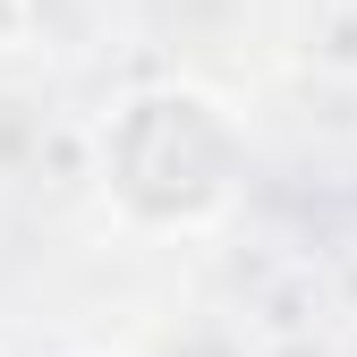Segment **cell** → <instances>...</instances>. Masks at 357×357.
<instances>
[{"label":"cell","instance_id":"cell-1","mask_svg":"<svg viewBox=\"0 0 357 357\" xmlns=\"http://www.w3.org/2000/svg\"><path fill=\"white\" fill-rule=\"evenodd\" d=\"M102 178L145 230L213 221L238 188V128L204 94H137L102 137Z\"/></svg>","mask_w":357,"mask_h":357},{"label":"cell","instance_id":"cell-2","mask_svg":"<svg viewBox=\"0 0 357 357\" xmlns=\"http://www.w3.org/2000/svg\"><path fill=\"white\" fill-rule=\"evenodd\" d=\"M9 34H17V0H0V52H9Z\"/></svg>","mask_w":357,"mask_h":357}]
</instances>
